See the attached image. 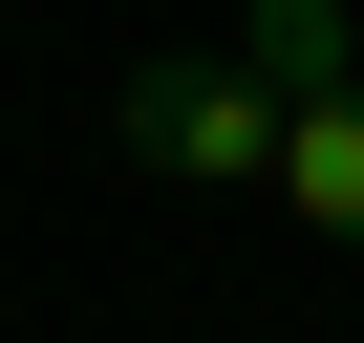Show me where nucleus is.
Returning a JSON list of instances; mask_svg holds the SVG:
<instances>
[{
	"label": "nucleus",
	"instance_id": "nucleus-3",
	"mask_svg": "<svg viewBox=\"0 0 364 343\" xmlns=\"http://www.w3.org/2000/svg\"><path fill=\"white\" fill-rule=\"evenodd\" d=\"M279 194H300L321 236H364V107H321V129H279Z\"/></svg>",
	"mask_w": 364,
	"mask_h": 343
},
{
	"label": "nucleus",
	"instance_id": "nucleus-2",
	"mask_svg": "<svg viewBox=\"0 0 364 343\" xmlns=\"http://www.w3.org/2000/svg\"><path fill=\"white\" fill-rule=\"evenodd\" d=\"M236 86L279 129H321V107H364V22L343 0H236Z\"/></svg>",
	"mask_w": 364,
	"mask_h": 343
},
{
	"label": "nucleus",
	"instance_id": "nucleus-1",
	"mask_svg": "<svg viewBox=\"0 0 364 343\" xmlns=\"http://www.w3.org/2000/svg\"><path fill=\"white\" fill-rule=\"evenodd\" d=\"M129 150H150V172H215V194H279V107L236 86V43L129 65Z\"/></svg>",
	"mask_w": 364,
	"mask_h": 343
}]
</instances>
